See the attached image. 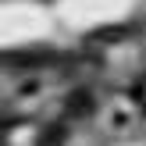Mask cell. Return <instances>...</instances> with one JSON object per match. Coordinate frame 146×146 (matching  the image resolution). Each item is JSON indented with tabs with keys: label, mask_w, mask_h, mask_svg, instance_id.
<instances>
[{
	"label": "cell",
	"mask_w": 146,
	"mask_h": 146,
	"mask_svg": "<svg viewBox=\"0 0 146 146\" xmlns=\"http://www.w3.org/2000/svg\"><path fill=\"white\" fill-rule=\"evenodd\" d=\"M135 96H139V104H143V111H146V75H143V82H139V89H135Z\"/></svg>",
	"instance_id": "6da1fadb"
}]
</instances>
